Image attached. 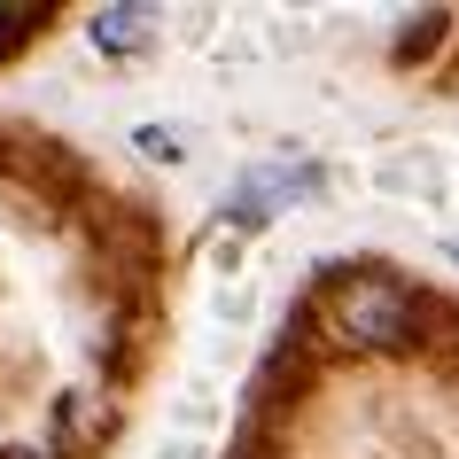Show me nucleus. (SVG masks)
Wrapping results in <instances>:
<instances>
[{
	"label": "nucleus",
	"instance_id": "nucleus-1",
	"mask_svg": "<svg viewBox=\"0 0 459 459\" xmlns=\"http://www.w3.org/2000/svg\"><path fill=\"white\" fill-rule=\"evenodd\" d=\"M327 327H335V342H351V351H405L412 335H420V296L397 281V273H351V281H335V296H327Z\"/></svg>",
	"mask_w": 459,
	"mask_h": 459
},
{
	"label": "nucleus",
	"instance_id": "nucleus-3",
	"mask_svg": "<svg viewBox=\"0 0 459 459\" xmlns=\"http://www.w3.org/2000/svg\"><path fill=\"white\" fill-rule=\"evenodd\" d=\"M148 24H156V8H101V16H94V39L109 55H125V48H148Z\"/></svg>",
	"mask_w": 459,
	"mask_h": 459
},
{
	"label": "nucleus",
	"instance_id": "nucleus-4",
	"mask_svg": "<svg viewBox=\"0 0 459 459\" xmlns=\"http://www.w3.org/2000/svg\"><path fill=\"white\" fill-rule=\"evenodd\" d=\"M63 436H71V444H101V436H109V412H101L94 389H71V397H63Z\"/></svg>",
	"mask_w": 459,
	"mask_h": 459
},
{
	"label": "nucleus",
	"instance_id": "nucleus-6",
	"mask_svg": "<svg viewBox=\"0 0 459 459\" xmlns=\"http://www.w3.org/2000/svg\"><path fill=\"white\" fill-rule=\"evenodd\" d=\"M133 148H141V156H156V164H179V133H171V125H141V133H133Z\"/></svg>",
	"mask_w": 459,
	"mask_h": 459
},
{
	"label": "nucleus",
	"instance_id": "nucleus-2",
	"mask_svg": "<svg viewBox=\"0 0 459 459\" xmlns=\"http://www.w3.org/2000/svg\"><path fill=\"white\" fill-rule=\"evenodd\" d=\"M312 187H319V164H265V171H249L242 187H234L226 218L257 234V226H265V218L281 211V203H296V195H312Z\"/></svg>",
	"mask_w": 459,
	"mask_h": 459
},
{
	"label": "nucleus",
	"instance_id": "nucleus-7",
	"mask_svg": "<svg viewBox=\"0 0 459 459\" xmlns=\"http://www.w3.org/2000/svg\"><path fill=\"white\" fill-rule=\"evenodd\" d=\"M0 459H55V444H8Z\"/></svg>",
	"mask_w": 459,
	"mask_h": 459
},
{
	"label": "nucleus",
	"instance_id": "nucleus-9",
	"mask_svg": "<svg viewBox=\"0 0 459 459\" xmlns=\"http://www.w3.org/2000/svg\"><path fill=\"white\" fill-rule=\"evenodd\" d=\"M444 257H452V265H459V234H452V242H444Z\"/></svg>",
	"mask_w": 459,
	"mask_h": 459
},
{
	"label": "nucleus",
	"instance_id": "nucleus-8",
	"mask_svg": "<svg viewBox=\"0 0 459 459\" xmlns=\"http://www.w3.org/2000/svg\"><path fill=\"white\" fill-rule=\"evenodd\" d=\"M156 459H203V452H195V444H164Z\"/></svg>",
	"mask_w": 459,
	"mask_h": 459
},
{
	"label": "nucleus",
	"instance_id": "nucleus-5",
	"mask_svg": "<svg viewBox=\"0 0 459 459\" xmlns=\"http://www.w3.org/2000/svg\"><path fill=\"white\" fill-rule=\"evenodd\" d=\"M374 187H389V195H420V203H436V195H444V171H420V164H382V171H374Z\"/></svg>",
	"mask_w": 459,
	"mask_h": 459
}]
</instances>
